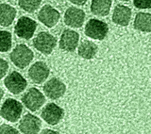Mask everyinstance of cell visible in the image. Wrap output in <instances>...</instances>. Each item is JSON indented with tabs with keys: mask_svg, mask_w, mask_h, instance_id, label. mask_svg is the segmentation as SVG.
<instances>
[{
	"mask_svg": "<svg viewBox=\"0 0 151 134\" xmlns=\"http://www.w3.org/2000/svg\"><path fill=\"white\" fill-rule=\"evenodd\" d=\"M34 53L27 45L20 44L17 45L10 54V59L18 68L27 67L34 58Z\"/></svg>",
	"mask_w": 151,
	"mask_h": 134,
	"instance_id": "obj_1",
	"label": "cell"
},
{
	"mask_svg": "<svg viewBox=\"0 0 151 134\" xmlns=\"http://www.w3.org/2000/svg\"><path fill=\"white\" fill-rule=\"evenodd\" d=\"M22 112V104L14 99L8 98L1 106L0 115L6 120L13 123L18 120Z\"/></svg>",
	"mask_w": 151,
	"mask_h": 134,
	"instance_id": "obj_2",
	"label": "cell"
},
{
	"mask_svg": "<svg viewBox=\"0 0 151 134\" xmlns=\"http://www.w3.org/2000/svg\"><path fill=\"white\" fill-rule=\"evenodd\" d=\"M57 45V38L48 32H39L33 40L34 48L40 53L48 55L52 53Z\"/></svg>",
	"mask_w": 151,
	"mask_h": 134,
	"instance_id": "obj_3",
	"label": "cell"
},
{
	"mask_svg": "<svg viewBox=\"0 0 151 134\" xmlns=\"http://www.w3.org/2000/svg\"><path fill=\"white\" fill-rule=\"evenodd\" d=\"M108 32L107 24L104 21L95 18L89 19L84 29L86 35L94 40H103L106 37Z\"/></svg>",
	"mask_w": 151,
	"mask_h": 134,
	"instance_id": "obj_4",
	"label": "cell"
},
{
	"mask_svg": "<svg viewBox=\"0 0 151 134\" xmlns=\"http://www.w3.org/2000/svg\"><path fill=\"white\" fill-rule=\"evenodd\" d=\"M37 27V22L33 19L22 16L20 17L15 26V33L19 38L29 40L33 36Z\"/></svg>",
	"mask_w": 151,
	"mask_h": 134,
	"instance_id": "obj_5",
	"label": "cell"
},
{
	"mask_svg": "<svg viewBox=\"0 0 151 134\" xmlns=\"http://www.w3.org/2000/svg\"><path fill=\"white\" fill-rule=\"evenodd\" d=\"M22 102L29 110L35 112L44 104L45 98L40 90L35 87H32L22 96Z\"/></svg>",
	"mask_w": 151,
	"mask_h": 134,
	"instance_id": "obj_6",
	"label": "cell"
},
{
	"mask_svg": "<svg viewBox=\"0 0 151 134\" xmlns=\"http://www.w3.org/2000/svg\"><path fill=\"white\" fill-rule=\"evenodd\" d=\"M4 84L11 93L18 94L25 90L27 86V82L19 73L14 71L6 77L4 80Z\"/></svg>",
	"mask_w": 151,
	"mask_h": 134,
	"instance_id": "obj_7",
	"label": "cell"
},
{
	"mask_svg": "<svg viewBox=\"0 0 151 134\" xmlns=\"http://www.w3.org/2000/svg\"><path fill=\"white\" fill-rule=\"evenodd\" d=\"M64 111L63 108L54 103H48L42 109L41 116L48 124L55 125L63 118Z\"/></svg>",
	"mask_w": 151,
	"mask_h": 134,
	"instance_id": "obj_8",
	"label": "cell"
},
{
	"mask_svg": "<svg viewBox=\"0 0 151 134\" xmlns=\"http://www.w3.org/2000/svg\"><path fill=\"white\" fill-rule=\"evenodd\" d=\"M43 90L46 96L49 99L56 100L64 94L66 91V86L60 80L53 77L44 85Z\"/></svg>",
	"mask_w": 151,
	"mask_h": 134,
	"instance_id": "obj_9",
	"label": "cell"
},
{
	"mask_svg": "<svg viewBox=\"0 0 151 134\" xmlns=\"http://www.w3.org/2000/svg\"><path fill=\"white\" fill-rule=\"evenodd\" d=\"M60 18V12L50 5H44L38 14V20L48 28L54 27Z\"/></svg>",
	"mask_w": 151,
	"mask_h": 134,
	"instance_id": "obj_10",
	"label": "cell"
},
{
	"mask_svg": "<svg viewBox=\"0 0 151 134\" xmlns=\"http://www.w3.org/2000/svg\"><path fill=\"white\" fill-rule=\"evenodd\" d=\"M85 18L86 14L83 9L75 6H70L65 12L64 21L67 26L77 28L82 27Z\"/></svg>",
	"mask_w": 151,
	"mask_h": 134,
	"instance_id": "obj_11",
	"label": "cell"
},
{
	"mask_svg": "<svg viewBox=\"0 0 151 134\" xmlns=\"http://www.w3.org/2000/svg\"><path fill=\"white\" fill-rule=\"evenodd\" d=\"M28 74L34 83L41 84L48 78L50 74V69L44 62L39 61L30 67Z\"/></svg>",
	"mask_w": 151,
	"mask_h": 134,
	"instance_id": "obj_12",
	"label": "cell"
},
{
	"mask_svg": "<svg viewBox=\"0 0 151 134\" xmlns=\"http://www.w3.org/2000/svg\"><path fill=\"white\" fill-rule=\"evenodd\" d=\"M41 127V120L31 113H27L22 117L18 126L22 133L27 134L37 133L40 130Z\"/></svg>",
	"mask_w": 151,
	"mask_h": 134,
	"instance_id": "obj_13",
	"label": "cell"
},
{
	"mask_svg": "<svg viewBox=\"0 0 151 134\" xmlns=\"http://www.w3.org/2000/svg\"><path fill=\"white\" fill-rule=\"evenodd\" d=\"M80 38L79 34L72 30H65L59 41V47L62 50L73 52L77 48Z\"/></svg>",
	"mask_w": 151,
	"mask_h": 134,
	"instance_id": "obj_14",
	"label": "cell"
},
{
	"mask_svg": "<svg viewBox=\"0 0 151 134\" xmlns=\"http://www.w3.org/2000/svg\"><path fill=\"white\" fill-rule=\"evenodd\" d=\"M132 17L131 9L123 5H117L115 6L113 15V22L120 26H127L129 25Z\"/></svg>",
	"mask_w": 151,
	"mask_h": 134,
	"instance_id": "obj_15",
	"label": "cell"
},
{
	"mask_svg": "<svg viewBox=\"0 0 151 134\" xmlns=\"http://www.w3.org/2000/svg\"><path fill=\"white\" fill-rule=\"evenodd\" d=\"M17 15V9L8 4L0 5V25L8 27L11 25Z\"/></svg>",
	"mask_w": 151,
	"mask_h": 134,
	"instance_id": "obj_16",
	"label": "cell"
},
{
	"mask_svg": "<svg viewBox=\"0 0 151 134\" xmlns=\"http://www.w3.org/2000/svg\"><path fill=\"white\" fill-rule=\"evenodd\" d=\"M112 4V0H91L90 10L91 13L98 17L109 15Z\"/></svg>",
	"mask_w": 151,
	"mask_h": 134,
	"instance_id": "obj_17",
	"label": "cell"
},
{
	"mask_svg": "<svg viewBox=\"0 0 151 134\" xmlns=\"http://www.w3.org/2000/svg\"><path fill=\"white\" fill-rule=\"evenodd\" d=\"M133 27L134 29L145 32H151V14L139 12L136 14Z\"/></svg>",
	"mask_w": 151,
	"mask_h": 134,
	"instance_id": "obj_18",
	"label": "cell"
},
{
	"mask_svg": "<svg viewBox=\"0 0 151 134\" xmlns=\"http://www.w3.org/2000/svg\"><path fill=\"white\" fill-rule=\"evenodd\" d=\"M97 51V45L94 43L89 40H84L78 46V54L83 58L90 60L94 57Z\"/></svg>",
	"mask_w": 151,
	"mask_h": 134,
	"instance_id": "obj_19",
	"label": "cell"
},
{
	"mask_svg": "<svg viewBox=\"0 0 151 134\" xmlns=\"http://www.w3.org/2000/svg\"><path fill=\"white\" fill-rule=\"evenodd\" d=\"M12 46V35L7 31L0 30V52L9 51Z\"/></svg>",
	"mask_w": 151,
	"mask_h": 134,
	"instance_id": "obj_20",
	"label": "cell"
},
{
	"mask_svg": "<svg viewBox=\"0 0 151 134\" xmlns=\"http://www.w3.org/2000/svg\"><path fill=\"white\" fill-rule=\"evenodd\" d=\"M42 0H19V7L27 12H33L40 6Z\"/></svg>",
	"mask_w": 151,
	"mask_h": 134,
	"instance_id": "obj_21",
	"label": "cell"
},
{
	"mask_svg": "<svg viewBox=\"0 0 151 134\" xmlns=\"http://www.w3.org/2000/svg\"><path fill=\"white\" fill-rule=\"evenodd\" d=\"M133 4L139 9L151 8V0H133Z\"/></svg>",
	"mask_w": 151,
	"mask_h": 134,
	"instance_id": "obj_22",
	"label": "cell"
},
{
	"mask_svg": "<svg viewBox=\"0 0 151 134\" xmlns=\"http://www.w3.org/2000/svg\"><path fill=\"white\" fill-rule=\"evenodd\" d=\"M9 68L8 62L4 58L0 57V79H2L6 74Z\"/></svg>",
	"mask_w": 151,
	"mask_h": 134,
	"instance_id": "obj_23",
	"label": "cell"
},
{
	"mask_svg": "<svg viewBox=\"0 0 151 134\" xmlns=\"http://www.w3.org/2000/svg\"><path fill=\"white\" fill-rule=\"evenodd\" d=\"M19 132L15 128L7 124L0 126V133H18Z\"/></svg>",
	"mask_w": 151,
	"mask_h": 134,
	"instance_id": "obj_24",
	"label": "cell"
},
{
	"mask_svg": "<svg viewBox=\"0 0 151 134\" xmlns=\"http://www.w3.org/2000/svg\"><path fill=\"white\" fill-rule=\"evenodd\" d=\"M70 2L77 5H84L87 0H68Z\"/></svg>",
	"mask_w": 151,
	"mask_h": 134,
	"instance_id": "obj_25",
	"label": "cell"
},
{
	"mask_svg": "<svg viewBox=\"0 0 151 134\" xmlns=\"http://www.w3.org/2000/svg\"><path fill=\"white\" fill-rule=\"evenodd\" d=\"M58 132H55L54 130L49 129H45L42 130L41 133H57Z\"/></svg>",
	"mask_w": 151,
	"mask_h": 134,
	"instance_id": "obj_26",
	"label": "cell"
},
{
	"mask_svg": "<svg viewBox=\"0 0 151 134\" xmlns=\"http://www.w3.org/2000/svg\"><path fill=\"white\" fill-rule=\"evenodd\" d=\"M3 96H4V91L0 87V102L2 99V98L3 97Z\"/></svg>",
	"mask_w": 151,
	"mask_h": 134,
	"instance_id": "obj_27",
	"label": "cell"
},
{
	"mask_svg": "<svg viewBox=\"0 0 151 134\" xmlns=\"http://www.w3.org/2000/svg\"><path fill=\"white\" fill-rule=\"evenodd\" d=\"M120 1H124V2H126V1H129V0H119Z\"/></svg>",
	"mask_w": 151,
	"mask_h": 134,
	"instance_id": "obj_28",
	"label": "cell"
}]
</instances>
